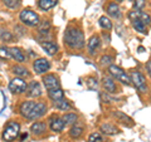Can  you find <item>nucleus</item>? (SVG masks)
Here are the masks:
<instances>
[{
    "instance_id": "22",
    "label": "nucleus",
    "mask_w": 151,
    "mask_h": 142,
    "mask_svg": "<svg viewBox=\"0 0 151 142\" xmlns=\"http://www.w3.org/2000/svg\"><path fill=\"white\" fill-rule=\"evenodd\" d=\"M48 97L52 99V101H58V99L64 98V92L62 88H54V89H49L48 91Z\"/></svg>"
},
{
    "instance_id": "27",
    "label": "nucleus",
    "mask_w": 151,
    "mask_h": 142,
    "mask_svg": "<svg viewBox=\"0 0 151 142\" xmlns=\"http://www.w3.org/2000/svg\"><path fill=\"white\" fill-rule=\"evenodd\" d=\"M82 135H83V127H81V126L76 125L69 130V136L72 137L73 140H78Z\"/></svg>"
},
{
    "instance_id": "9",
    "label": "nucleus",
    "mask_w": 151,
    "mask_h": 142,
    "mask_svg": "<svg viewBox=\"0 0 151 142\" xmlns=\"http://www.w3.org/2000/svg\"><path fill=\"white\" fill-rule=\"evenodd\" d=\"M43 84L47 91H49V89H54V88H59L60 87V83H59V79L57 75L54 74H47L43 77Z\"/></svg>"
},
{
    "instance_id": "4",
    "label": "nucleus",
    "mask_w": 151,
    "mask_h": 142,
    "mask_svg": "<svg viewBox=\"0 0 151 142\" xmlns=\"http://www.w3.org/2000/svg\"><path fill=\"white\" fill-rule=\"evenodd\" d=\"M19 18H20L23 24H25L28 27H37L38 24H39V22H40L39 15H38L37 13L29 10V9L23 10L20 13V15H19Z\"/></svg>"
},
{
    "instance_id": "39",
    "label": "nucleus",
    "mask_w": 151,
    "mask_h": 142,
    "mask_svg": "<svg viewBox=\"0 0 151 142\" xmlns=\"http://www.w3.org/2000/svg\"><path fill=\"white\" fill-rule=\"evenodd\" d=\"M116 1H117V3H121V1H124V0H116Z\"/></svg>"
},
{
    "instance_id": "13",
    "label": "nucleus",
    "mask_w": 151,
    "mask_h": 142,
    "mask_svg": "<svg viewBox=\"0 0 151 142\" xmlns=\"http://www.w3.org/2000/svg\"><path fill=\"white\" fill-rule=\"evenodd\" d=\"M101 47V38L98 35H92L89 38L88 43H87V48H88V53L89 54H96L97 50L100 49Z\"/></svg>"
},
{
    "instance_id": "18",
    "label": "nucleus",
    "mask_w": 151,
    "mask_h": 142,
    "mask_svg": "<svg viewBox=\"0 0 151 142\" xmlns=\"http://www.w3.org/2000/svg\"><path fill=\"white\" fill-rule=\"evenodd\" d=\"M64 128V122L60 117H52L50 120V130L53 132H62Z\"/></svg>"
},
{
    "instance_id": "2",
    "label": "nucleus",
    "mask_w": 151,
    "mask_h": 142,
    "mask_svg": "<svg viewBox=\"0 0 151 142\" xmlns=\"http://www.w3.org/2000/svg\"><path fill=\"white\" fill-rule=\"evenodd\" d=\"M19 133H20V125L15 121H10V122H8L5 127H4L3 140L5 142H13L18 138Z\"/></svg>"
},
{
    "instance_id": "20",
    "label": "nucleus",
    "mask_w": 151,
    "mask_h": 142,
    "mask_svg": "<svg viewBox=\"0 0 151 142\" xmlns=\"http://www.w3.org/2000/svg\"><path fill=\"white\" fill-rule=\"evenodd\" d=\"M34 103H35V101H25V102H23L22 105H20V108H19V111H20V115L23 117L28 118V116H29V113L32 111L33 106H34Z\"/></svg>"
},
{
    "instance_id": "29",
    "label": "nucleus",
    "mask_w": 151,
    "mask_h": 142,
    "mask_svg": "<svg viewBox=\"0 0 151 142\" xmlns=\"http://www.w3.org/2000/svg\"><path fill=\"white\" fill-rule=\"evenodd\" d=\"M98 23H100V25H101L105 30H111V29H112V23H111V20H110V19H108L107 16H105V15L100 18Z\"/></svg>"
},
{
    "instance_id": "26",
    "label": "nucleus",
    "mask_w": 151,
    "mask_h": 142,
    "mask_svg": "<svg viewBox=\"0 0 151 142\" xmlns=\"http://www.w3.org/2000/svg\"><path fill=\"white\" fill-rule=\"evenodd\" d=\"M62 120L64 122V126H70V125H74L77 122L78 117L76 113H65V115L62 117Z\"/></svg>"
},
{
    "instance_id": "3",
    "label": "nucleus",
    "mask_w": 151,
    "mask_h": 142,
    "mask_svg": "<svg viewBox=\"0 0 151 142\" xmlns=\"http://www.w3.org/2000/svg\"><path fill=\"white\" fill-rule=\"evenodd\" d=\"M108 73L111 74V77L116 80H120L121 83L126 84V86H131V79L130 75L127 74L124 69L116 64H111L108 65Z\"/></svg>"
},
{
    "instance_id": "15",
    "label": "nucleus",
    "mask_w": 151,
    "mask_h": 142,
    "mask_svg": "<svg viewBox=\"0 0 151 142\" xmlns=\"http://www.w3.org/2000/svg\"><path fill=\"white\" fill-rule=\"evenodd\" d=\"M112 116L115 117L119 122H121V123H124V125H126V126H134V121H132L127 115H125L124 112L116 111V112L112 113Z\"/></svg>"
},
{
    "instance_id": "28",
    "label": "nucleus",
    "mask_w": 151,
    "mask_h": 142,
    "mask_svg": "<svg viewBox=\"0 0 151 142\" xmlns=\"http://www.w3.org/2000/svg\"><path fill=\"white\" fill-rule=\"evenodd\" d=\"M37 27H38V32H39L40 34H48L49 30H50V23L48 20L39 22V24H38Z\"/></svg>"
},
{
    "instance_id": "10",
    "label": "nucleus",
    "mask_w": 151,
    "mask_h": 142,
    "mask_svg": "<svg viewBox=\"0 0 151 142\" xmlns=\"http://www.w3.org/2000/svg\"><path fill=\"white\" fill-rule=\"evenodd\" d=\"M102 87L105 89V92L108 94H115V93L119 92L116 82L113 80L112 77H103L102 78Z\"/></svg>"
},
{
    "instance_id": "36",
    "label": "nucleus",
    "mask_w": 151,
    "mask_h": 142,
    "mask_svg": "<svg viewBox=\"0 0 151 142\" xmlns=\"http://www.w3.org/2000/svg\"><path fill=\"white\" fill-rule=\"evenodd\" d=\"M145 0H136L135 1V10H141L145 6Z\"/></svg>"
},
{
    "instance_id": "17",
    "label": "nucleus",
    "mask_w": 151,
    "mask_h": 142,
    "mask_svg": "<svg viewBox=\"0 0 151 142\" xmlns=\"http://www.w3.org/2000/svg\"><path fill=\"white\" fill-rule=\"evenodd\" d=\"M30 131H32V133L34 136H42V135L45 133L47 125L44 123V122H35V123L32 125Z\"/></svg>"
},
{
    "instance_id": "32",
    "label": "nucleus",
    "mask_w": 151,
    "mask_h": 142,
    "mask_svg": "<svg viewBox=\"0 0 151 142\" xmlns=\"http://www.w3.org/2000/svg\"><path fill=\"white\" fill-rule=\"evenodd\" d=\"M3 3L5 4V6L10 8V9H18L20 6V0H3Z\"/></svg>"
},
{
    "instance_id": "11",
    "label": "nucleus",
    "mask_w": 151,
    "mask_h": 142,
    "mask_svg": "<svg viewBox=\"0 0 151 142\" xmlns=\"http://www.w3.org/2000/svg\"><path fill=\"white\" fill-rule=\"evenodd\" d=\"M33 68H34L35 73L38 74H43L45 72H48L50 69V63L45 58H39L33 63Z\"/></svg>"
},
{
    "instance_id": "25",
    "label": "nucleus",
    "mask_w": 151,
    "mask_h": 142,
    "mask_svg": "<svg viewBox=\"0 0 151 142\" xmlns=\"http://www.w3.org/2000/svg\"><path fill=\"white\" fill-rule=\"evenodd\" d=\"M13 72L15 75H18L19 78H28L30 75V73L28 72V69L22 67V65H15V67L13 68Z\"/></svg>"
},
{
    "instance_id": "5",
    "label": "nucleus",
    "mask_w": 151,
    "mask_h": 142,
    "mask_svg": "<svg viewBox=\"0 0 151 142\" xmlns=\"http://www.w3.org/2000/svg\"><path fill=\"white\" fill-rule=\"evenodd\" d=\"M130 79H131V84H134V86L139 89L140 92H147V86H146V78L142 73L137 72V70H134V72H131L130 74Z\"/></svg>"
},
{
    "instance_id": "34",
    "label": "nucleus",
    "mask_w": 151,
    "mask_h": 142,
    "mask_svg": "<svg viewBox=\"0 0 151 142\" xmlns=\"http://www.w3.org/2000/svg\"><path fill=\"white\" fill-rule=\"evenodd\" d=\"M0 58H1V59H8V58H10L9 48H6V47H0Z\"/></svg>"
},
{
    "instance_id": "35",
    "label": "nucleus",
    "mask_w": 151,
    "mask_h": 142,
    "mask_svg": "<svg viewBox=\"0 0 151 142\" xmlns=\"http://www.w3.org/2000/svg\"><path fill=\"white\" fill-rule=\"evenodd\" d=\"M111 62H112V58L110 55H103L101 58V64L102 65H111Z\"/></svg>"
},
{
    "instance_id": "23",
    "label": "nucleus",
    "mask_w": 151,
    "mask_h": 142,
    "mask_svg": "<svg viewBox=\"0 0 151 142\" xmlns=\"http://www.w3.org/2000/svg\"><path fill=\"white\" fill-rule=\"evenodd\" d=\"M53 103H54V107L57 108V110H59V111H69V110H72V106H70V103L65 98L58 99V101H54Z\"/></svg>"
},
{
    "instance_id": "12",
    "label": "nucleus",
    "mask_w": 151,
    "mask_h": 142,
    "mask_svg": "<svg viewBox=\"0 0 151 142\" xmlns=\"http://www.w3.org/2000/svg\"><path fill=\"white\" fill-rule=\"evenodd\" d=\"M25 92H27V96L30 97V98H38V97L42 96V93H43L39 82H32L29 86L27 87Z\"/></svg>"
},
{
    "instance_id": "7",
    "label": "nucleus",
    "mask_w": 151,
    "mask_h": 142,
    "mask_svg": "<svg viewBox=\"0 0 151 142\" xmlns=\"http://www.w3.org/2000/svg\"><path fill=\"white\" fill-rule=\"evenodd\" d=\"M45 112H47V105H45V103H43V102H35L27 120H30V121L38 120V118L43 117L45 115Z\"/></svg>"
},
{
    "instance_id": "38",
    "label": "nucleus",
    "mask_w": 151,
    "mask_h": 142,
    "mask_svg": "<svg viewBox=\"0 0 151 142\" xmlns=\"http://www.w3.org/2000/svg\"><path fill=\"white\" fill-rule=\"evenodd\" d=\"M27 137H28V133H23V135L20 136V141H24Z\"/></svg>"
},
{
    "instance_id": "14",
    "label": "nucleus",
    "mask_w": 151,
    "mask_h": 142,
    "mask_svg": "<svg viewBox=\"0 0 151 142\" xmlns=\"http://www.w3.org/2000/svg\"><path fill=\"white\" fill-rule=\"evenodd\" d=\"M100 130L102 131V133H105L107 136H115L117 133H120V128L119 127H116L115 125H112V123H102L101 127H100Z\"/></svg>"
},
{
    "instance_id": "40",
    "label": "nucleus",
    "mask_w": 151,
    "mask_h": 142,
    "mask_svg": "<svg viewBox=\"0 0 151 142\" xmlns=\"http://www.w3.org/2000/svg\"><path fill=\"white\" fill-rule=\"evenodd\" d=\"M131 1H132V0H131Z\"/></svg>"
},
{
    "instance_id": "33",
    "label": "nucleus",
    "mask_w": 151,
    "mask_h": 142,
    "mask_svg": "<svg viewBox=\"0 0 151 142\" xmlns=\"http://www.w3.org/2000/svg\"><path fill=\"white\" fill-rule=\"evenodd\" d=\"M87 142H103V138L98 132H93V133L89 135Z\"/></svg>"
},
{
    "instance_id": "30",
    "label": "nucleus",
    "mask_w": 151,
    "mask_h": 142,
    "mask_svg": "<svg viewBox=\"0 0 151 142\" xmlns=\"http://www.w3.org/2000/svg\"><path fill=\"white\" fill-rule=\"evenodd\" d=\"M137 16L141 19V22H142L146 27L151 25V16L149 15V14H146L142 10H137Z\"/></svg>"
},
{
    "instance_id": "37",
    "label": "nucleus",
    "mask_w": 151,
    "mask_h": 142,
    "mask_svg": "<svg viewBox=\"0 0 151 142\" xmlns=\"http://www.w3.org/2000/svg\"><path fill=\"white\" fill-rule=\"evenodd\" d=\"M146 70H147V74L151 77V60H149V62L146 63Z\"/></svg>"
},
{
    "instance_id": "21",
    "label": "nucleus",
    "mask_w": 151,
    "mask_h": 142,
    "mask_svg": "<svg viewBox=\"0 0 151 142\" xmlns=\"http://www.w3.org/2000/svg\"><path fill=\"white\" fill-rule=\"evenodd\" d=\"M9 53H10V58L15 59L17 62L19 63L25 62V55L19 48H9Z\"/></svg>"
},
{
    "instance_id": "16",
    "label": "nucleus",
    "mask_w": 151,
    "mask_h": 142,
    "mask_svg": "<svg viewBox=\"0 0 151 142\" xmlns=\"http://www.w3.org/2000/svg\"><path fill=\"white\" fill-rule=\"evenodd\" d=\"M107 14L110 16H112L113 19H120L121 18V10H120V6L119 4L116 3H110L107 5Z\"/></svg>"
},
{
    "instance_id": "19",
    "label": "nucleus",
    "mask_w": 151,
    "mask_h": 142,
    "mask_svg": "<svg viewBox=\"0 0 151 142\" xmlns=\"http://www.w3.org/2000/svg\"><path fill=\"white\" fill-rule=\"evenodd\" d=\"M40 45H42V48L44 49L45 53L49 55H54L57 52H58V45L54 44L53 42H42Z\"/></svg>"
},
{
    "instance_id": "31",
    "label": "nucleus",
    "mask_w": 151,
    "mask_h": 142,
    "mask_svg": "<svg viewBox=\"0 0 151 142\" xmlns=\"http://www.w3.org/2000/svg\"><path fill=\"white\" fill-rule=\"evenodd\" d=\"M0 39L4 40V42H14V37L10 32L0 29Z\"/></svg>"
},
{
    "instance_id": "1",
    "label": "nucleus",
    "mask_w": 151,
    "mask_h": 142,
    "mask_svg": "<svg viewBox=\"0 0 151 142\" xmlns=\"http://www.w3.org/2000/svg\"><path fill=\"white\" fill-rule=\"evenodd\" d=\"M64 44L70 49H83L84 35L82 30L76 27H68L64 32Z\"/></svg>"
},
{
    "instance_id": "8",
    "label": "nucleus",
    "mask_w": 151,
    "mask_h": 142,
    "mask_svg": "<svg viewBox=\"0 0 151 142\" xmlns=\"http://www.w3.org/2000/svg\"><path fill=\"white\" fill-rule=\"evenodd\" d=\"M28 84L25 83V80H23L22 78H14L9 83V91L14 94H22L27 91Z\"/></svg>"
},
{
    "instance_id": "6",
    "label": "nucleus",
    "mask_w": 151,
    "mask_h": 142,
    "mask_svg": "<svg viewBox=\"0 0 151 142\" xmlns=\"http://www.w3.org/2000/svg\"><path fill=\"white\" fill-rule=\"evenodd\" d=\"M129 19L131 20V25L132 28L136 30L141 33V34H147V27H146L142 22H141V19L137 16V10H131L129 13Z\"/></svg>"
},
{
    "instance_id": "24",
    "label": "nucleus",
    "mask_w": 151,
    "mask_h": 142,
    "mask_svg": "<svg viewBox=\"0 0 151 142\" xmlns=\"http://www.w3.org/2000/svg\"><path fill=\"white\" fill-rule=\"evenodd\" d=\"M57 1H58V0H39L38 6H39L40 10L47 11V10H49L50 8H53L57 4Z\"/></svg>"
}]
</instances>
